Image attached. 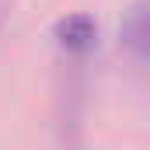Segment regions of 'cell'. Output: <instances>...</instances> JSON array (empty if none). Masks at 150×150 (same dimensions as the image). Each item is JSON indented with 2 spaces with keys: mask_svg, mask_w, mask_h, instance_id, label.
I'll return each instance as SVG.
<instances>
[{
  "mask_svg": "<svg viewBox=\"0 0 150 150\" xmlns=\"http://www.w3.org/2000/svg\"><path fill=\"white\" fill-rule=\"evenodd\" d=\"M56 35H59V45H63L67 52H87V49L94 45L98 28H94V21H91L87 14H74V18L59 21Z\"/></svg>",
  "mask_w": 150,
  "mask_h": 150,
  "instance_id": "obj_2",
  "label": "cell"
},
{
  "mask_svg": "<svg viewBox=\"0 0 150 150\" xmlns=\"http://www.w3.org/2000/svg\"><path fill=\"white\" fill-rule=\"evenodd\" d=\"M122 45L143 70H150V0L129 11V18L122 25Z\"/></svg>",
  "mask_w": 150,
  "mask_h": 150,
  "instance_id": "obj_1",
  "label": "cell"
}]
</instances>
